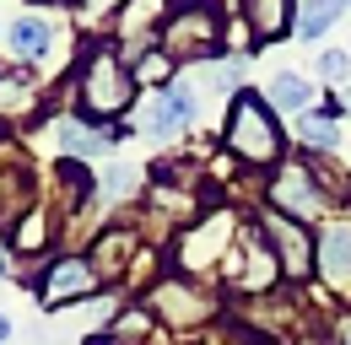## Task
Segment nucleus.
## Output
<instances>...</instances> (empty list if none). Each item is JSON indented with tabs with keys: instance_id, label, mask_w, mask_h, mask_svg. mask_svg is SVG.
I'll return each mask as SVG.
<instances>
[{
	"instance_id": "f257e3e1",
	"label": "nucleus",
	"mask_w": 351,
	"mask_h": 345,
	"mask_svg": "<svg viewBox=\"0 0 351 345\" xmlns=\"http://www.w3.org/2000/svg\"><path fill=\"white\" fill-rule=\"evenodd\" d=\"M71 81H76V114L92 125H114V119L135 114V103H141V81H135L130 60L119 54L114 33L82 43Z\"/></svg>"
},
{
	"instance_id": "f03ea898",
	"label": "nucleus",
	"mask_w": 351,
	"mask_h": 345,
	"mask_svg": "<svg viewBox=\"0 0 351 345\" xmlns=\"http://www.w3.org/2000/svg\"><path fill=\"white\" fill-rule=\"evenodd\" d=\"M221 151L249 172H270L287 162V129L276 119V108L265 103V92L243 86L227 97V125H221Z\"/></svg>"
},
{
	"instance_id": "7ed1b4c3",
	"label": "nucleus",
	"mask_w": 351,
	"mask_h": 345,
	"mask_svg": "<svg viewBox=\"0 0 351 345\" xmlns=\"http://www.w3.org/2000/svg\"><path fill=\"white\" fill-rule=\"evenodd\" d=\"M157 43L173 65H217L227 54V5L221 0H173Z\"/></svg>"
},
{
	"instance_id": "20e7f679",
	"label": "nucleus",
	"mask_w": 351,
	"mask_h": 345,
	"mask_svg": "<svg viewBox=\"0 0 351 345\" xmlns=\"http://www.w3.org/2000/svg\"><path fill=\"white\" fill-rule=\"evenodd\" d=\"M221 286L238 292V297H270V292L287 286L281 281V264H276V254H270L260 227H243L232 238V254L221 259Z\"/></svg>"
},
{
	"instance_id": "39448f33",
	"label": "nucleus",
	"mask_w": 351,
	"mask_h": 345,
	"mask_svg": "<svg viewBox=\"0 0 351 345\" xmlns=\"http://www.w3.org/2000/svg\"><path fill=\"white\" fill-rule=\"evenodd\" d=\"M146 313H152L162 329L189 335V329H206L211 318H221V297L217 292H200L195 281L162 275V281H152V292H146Z\"/></svg>"
},
{
	"instance_id": "423d86ee",
	"label": "nucleus",
	"mask_w": 351,
	"mask_h": 345,
	"mask_svg": "<svg viewBox=\"0 0 351 345\" xmlns=\"http://www.w3.org/2000/svg\"><path fill=\"white\" fill-rule=\"evenodd\" d=\"M189 125H200V92H195L189 76L168 81L162 92H146L135 103V119H130V129L152 135V140H178Z\"/></svg>"
},
{
	"instance_id": "0eeeda50",
	"label": "nucleus",
	"mask_w": 351,
	"mask_h": 345,
	"mask_svg": "<svg viewBox=\"0 0 351 345\" xmlns=\"http://www.w3.org/2000/svg\"><path fill=\"white\" fill-rule=\"evenodd\" d=\"M232 238H238V216L227 211V205H221V211H206L195 227L178 232L173 270L178 275H206V270L221 275V259L232 254Z\"/></svg>"
},
{
	"instance_id": "6e6552de",
	"label": "nucleus",
	"mask_w": 351,
	"mask_h": 345,
	"mask_svg": "<svg viewBox=\"0 0 351 345\" xmlns=\"http://www.w3.org/2000/svg\"><path fill=\"white\" fill-rule=\"evenodd\" d=\"M103 292V275L92 270L87 254H76V248H65V254H49L38 264V275H33V297L38 307L49 313H60V307H71V302H87Z\"/></svg>"
},
{
	"instance_id": "1a4fd4ad",
	"label": "nucleus",
	"mask_w": 351,
	"mask_h": 345,
	"mask_svg": "<svg viewBox=\"0 0 351 345\" xmlns=\"http://www.w3.org/2000/svg\"><path fill=\"white\" fill-rule=\"evenodd\" d=\"M265 205L308 227V221H319V216H324V205H335V200L324 194V183H319L313 162H308V157H298V162H281V168L265 178Z\"/></svg>"
},
{
	"instance_id": "9d476101",
	"label": "nucleus",
	"mask_w": 351,
	"mask_h": 345,
	"mask_svg": "<svg viewBox=\"0 0 351 345\" xmlns=\"http://www.w3.org/2000/svg\"><path fill=\"white\" fill-rule=\"evenodd\" d=\"M60 43H65V16H60L54 5H44V0H33L27 11H16V16L5 22V49H11V60L27 65V71L49 65V60L60 54Z\"/></svg>"
},
{
	"instance_id": "9b49d317",
	"label": "nucleus",
	"mask_w": 351,
	"mask_h": 345,
	"mask_svg": "<svg viewBox=\"0 0 351 345\" xmlns=\"http://www.w3.org/2000/svg\"><path fill=\"white\" fill-rule=\"evenodd\" d=\"M254 227L265 232V243H270V254H276V264H281V281L287 286H303L308 275H313V232H308L303 221H292V216L270 211V205H260V216H254Z\"/></svg>"
},
{
	"instance_id": "f8f14e48",
	"label": "nucleus",
	"mask_w": 351,
	"mask_h": 345,
	"mask_svg": "<svg viewBox=\"0 0 351 345\" xmlns=\"http://www.w3.org/2000/svg\"><path fill=\"white\" fill-rule=\"evenodd\" d=\"M54 135H60V140H54L60 162H92V157H108V151L130 135V125H92L82 114H60Z\"/></svg>"
},
{
	"instance_id": "ddd939ff",
	"label": "nucleus",
	"mask_w": 351,
	"mask_h": 345,
	"mask_svg": "<svg viewBox=\"0 0 351 345\" xmlns=\"http://www.w3.org/2000/svg\"><path fill=\"white\" fill-rule=\"evenodd\" d=\"M313 275L335 292V297H351V216H330L319 232H313Z\"/></svg>"
},
{
	"instance_id": "4468645a",
	"label": "nucleus",
	"mask_w": 351,
	"mask_h": 345,
	"mask_svg": "<svg viewBox=\"0 0 351 345\" xmlns=\"http://www.w3.org/2000/svg\"><path fill=\"white\" fill-rule=\"evenodd\" d=\"M27 205H38L33 200V168H27L22 151L0 146V227L11 232V221L27 211Z\"/></svg>"
},
{
	"instance_id": "2eb2a0df",
	"label": "nucleus",
	"mask_w": 351,
	"mask_h": 345,
	"mask_svg": "<svg viewBox=\"0 0 351 345\" xmlns=\"http://www.w3.org/2000/svg\"><path fill=\"white\" fill-rule=\"evenodd\" d=\"M238 16H243V27L254 33V49H265V43L292 38L298 0H238Z\"/></svg>"
},
{
	"instance_id": "dca6fc26",
	"label": "nucleus",
	"mask_w": 351,
	"mask_h": 345,
	"mask_svg": "<svg viewBox=\"0 0 351 345\" xmlns=\"http://www.w3.org/2000/svg\"><path fill=\"white\" fill-rule=\"evenodd\" d=\"M341 119H346V114L324 97L319 108H308L303 119L292 125V135H298V146H303L308 157H335V151H341V140H346V135H341Z\"/></svg>"
},
{
	"instance_id": "f3484780",
	"label": "nucleus",
	"mask_w": 351,
	"mask_h": 345,
	"mask_svg": "<svg viewBox=\"0 0 351 345\" xmlns=\"http://www.w3.org/2000/svg\"><path fill=\"white\" fill-rule=\"evenodd\" d=\"M265 103H270L276 114L303 119L308 108H319V86H313V76H303V71H270V76H265Z\"/></svg>"
},
{
	"instance_id": "a211bd4d",
	"label": "nucleus",
	"mask_w": 351,
	"mask_h": 345,
	"mask_svg": "<svg viewBox=\"0 0 351 345\" xmlns=\"http://www.w3.org/2000/svg\"><path fill=\"white\" fill-rule=\"evenodd\" d=\"M44 97L49 92H44V81H38V71H27V65H0V114H11V119L38 114Z\"/></svg>"
},
{
	"instance_id": "6ab92c4d",
	"label": "nucleus",
	"mask_w": 351,
	"mask_h": 345,
	"mask_svg": "<svg viewBox=\"0 0 351 345\" xmlns=\"http://www.w3.org/2000/svg\"><path fill=\"white\" fill-rule=\"evenodd\" d=\"M135 243H141V238H135V227H108V232L92 243V254H87L92 270H97L103 281L130 275V270H135Z\"/></svg>"
},
{
	"instance_id": "aec40b11",
	"label": "nucleus",
	"mask_w": 351,
	"mask_h": 345,
	"mask_svg": "<svg viewBox=\"0 0 351 345\" xmlns=\"http://www.w3.org/2000/svg\"><path fill=\"white\" fill-rule=\"evenodd\" d=\"M346 0H298V16H292V38L303 43H324L335 33V22L346 16Z\"/></svg>"
},
{
	"instance_id": "412c9836",
	"label": "nucleus",
	"mask_w": 351,
	"mask_h": 345,
	"mask_svg": "<svg viewBox=\"0 0 351 345\" xmlns=\"http://www.w3.org/2000/svg\"><path fill=\"white\" fill-rule=\"evenodd\" d=\"M5 248L11 254H44L49 248V205H27V211L11 221V232H5Z\"/></svg>"
},
{
	"instance_id": "4be33fe9",
	"label": "nucleus",
	"mask_w": 351,
	"mask_h": 345,
	"mask_svg": "<svg viewBox=\"0 0 351 345\" xmlns=\"http://www.w3.org/2000/svg\"><path fill=\"white\" fill-rule=\"evenodd\" d=\"M130 71H135V81H141V92H162L168 81H178V65L162 54V43H152V49L130 54Z\"/></svg>"
},
{
	"instance_id": "5701e85b",
	"label": "nucleus",
	"mask_w": 351,
	"mask_h": 345,
	"mask_svg": "<svg viewBox=\"0 0 351 345\" xmlns=\"http://www.w3.org/2000/svg\"><path fill=\"white\" fill-rule=\"evenodd\" d=\"M141 183H146L141 162H125V157H114V162H108V172H103V200H130Z\"/></svg>"
},
{
	"instance_id": "b1692460",
	"label": "nucleus",
	"mask_w": 351,
	"mask_h": 345,
	"mask_svg": "<svg viewBox=\"0 0 351 345\" xmlns=\"http://www.w3.org/2000/svg\"><path fill=\"white\" fill-rule=\"evenodd\" d=\"M313 76L324 86H346L351 81V49H324L319 65H313Z\"/></svg>"
},
{
	"instance_id": "393cba45",
	"label": "nucleus",
	"mask_w": 351,
	"mask_h": 345,
	"mask_svg": "<svg viewBox=\"0 0 351 345\" xmlns=\"http://www.w3.org/2000/svg\"><path fill=\"white\" fill-rule=\"evenodd\" d=\"M76 5H82L87 16H114V11H125L130 0H76Z\"/></svg>"
},
{
	"instance_id": "a878e982",
	"label": "nucleus",
	"mask_w": 351,
	"mask_h": 345,
	"mask_svg": "<svg viewBox=\"0 0 351 345\" xmlns=\"http://www.w3.org/2000/svg\"><path fill=\"white\" fill-rule=\"evenodd\" d=\"M335 345H351V313H341V318H335Z\"/></svg>"
},
{
	"instance_id": "bb28decb",
	"label": "nucleus",
	"mask_w": 351,
	"mask_h": 345,
	"mask_svg": "<svg viewBox=\"0 0 351 345\" xmlns=\"http://www.w3.org/2000/svg\"><path fill=\"white\" fill-rule=\"evenodd\" d=\"M5 275H11V248L0 243V281H5Z\"/></svg>"
},
{
	"instance_id": "cd10ccee",
	"label": "nucleus",
	"mask_w": 351,
	"mask_h": 345,
	"mask_svg": "<svg viewBox=\"0 0 351 345\" xmlns=\"http://www.w3.org/2000/svg\"><path fill=\"white\" fill-rule=\"evenodd\" d=\"M11 340V318H5V313H0V345Z\"/></svg>"
},
{
	"instance_id": "c85d7f7f",
	"label": "nucleus",
	"mask_w": 351,
	"mask_h": 345,
	"mask_svg": "<svg viewBox=\"0 0 351 345\" xmlns=\"http://www.w3.org/2000/svg\"><path fill=\"white\" fill-rule=\"evenodd\" d=\"M0 38H5V5H0Z\"/></svg>"
},
{
	"instance_id": "c756f323",
	"label": "nucleus",
	"mask_w": 351,
	"mask_h": 345,
	"mask_svg": "<svg viewBox=\"0 0 351 345\" xmlns=\"http://www.w3.org/2000/svg\"><path fill=\"white\" fill-rule=\"evenodd\" d=\"M0 146H5V135H0Z\"/></svg>"
},
{
	"instance_id": "7c9ffc66",
	"label": "nucleus",
	"mask_w": 351,
	"mask_h": 345,
	"mask_svg": "<svg viewBox=\"0 0 351 345\" xmlns=\"http://www.w3.org/2000/svg\"><path fill=\"white\" fill-rule=\"evenodd\" d=\"M346 5H351V0H346Z\"/></svg>"
}]
</instances>
